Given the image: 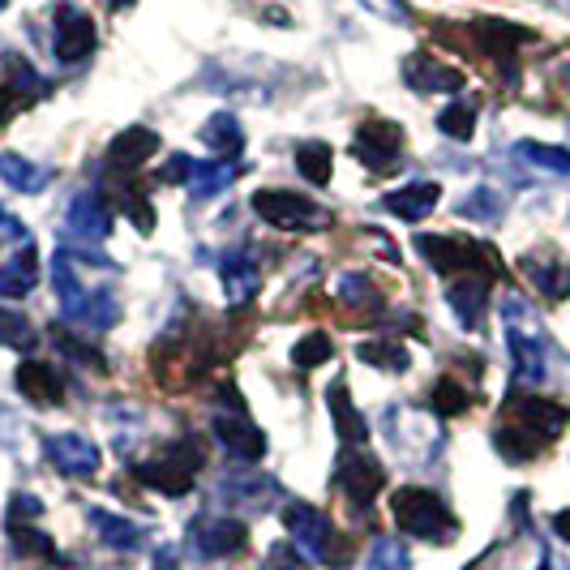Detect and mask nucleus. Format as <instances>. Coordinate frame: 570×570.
<instances>
[{
  "label": "nucleus",
  "mask_w": 570,
  "mask_h": 570,
  "mask_svg": "<svg viewBox=\"0 0 570 570\" xmlns=\"http://www.w3.org/2000/svg\"><path fill=\"white\" fill-rule=\"evenodd\" d=\"M210 429H215V438L228 446V455L245 459V463H257V459L266 455V433H262L245 412H236V407L215 412V416H210Z\"/></svg>",
  "instance_id": "12"
},
{
  "label": "nucleus",
  "mask_w": 570,
  "mask_h": 570,
  "mask_svg": "<svg viewBox=\"0 0 570 570\" xmlns=\"http://www.w3.org/2000/svg\"><path fill=\"white\" fill-rule=\"evenodd\" d=\"M502 317H507V347H511L514 382L519 386H541L549 365H544V335L537 326V317L523 309L519 296H511L502 305Z\"/></svg>",
  "instance_id": "5"
},
{
  "label": "nucleus",
  "mask_w": 570,
  "mask_h": 570,
  "mask_svg": "<svg viewBox=\"0 0 570 570\" xmlns=\"http://www.w3.org/2000/svg\"><path fill=\"white\" fill-rule=\"evenodd\" d=\"M4 4H9V0H0V13H4Z\"/></svg>",
  "instance_id": "56"
},
{
  "label": "nucleus",
  "mask_w": 570,
  "mask_h": 570,
  "mask_svg": "<svg viewBox=\"0 0 570 570\" xmlns=\"http://www.w3.org/2000/svg\"><path fill=\"white\" fill-rule=\"evenodd\" d=\"M202 463H206V446H202L198 438H180V442H171L164 455L138 463L134 476L146 489L164 493V498H185L194 489V476H198Z\"/></svg>",
  "instance_id": "3"
},
{
  "label": "nucleus",
  "mask_w": 570,
  "mask_h": 570,
  "mask_svg": "<svg viewBox=\"0 0 570 570\" xmlns=\"http://www.w3.org/2000/svg\"><path fill=\"white\" fill-rule=\"evenodd\" d=\"M356 356L365 361V365H373V370H382V373H403L407 370V347H403L400 340H373V343H361L356 347Z\"/></svg>",
  "instance_id": "30"
},
{
  "label": "nucleus",
  "mask_w": 570,
  "mask_h": 570,
  "mask_svg": "<svg viewBox=\"0 0 570 570\" xmlns=\"http://www.w3.org/2000/svg\"><path fill=\"white\" fill-rule=\"evenodd\" d=\"M254 210L262 224H271L275 232H322L335 224V215L326 206L309 202L305 194L292 189H257Z\"/></svg>",
  "instance_id": "6"
},
{
  "label": "nucleus",
  "mask_w": 570,
  "mask_h": 570,
  "mask_svg": "<svg viewBox=\"0 0 570 570\" xmlns=\"http://www.w3.org/2000/svg\"><path fill=\"white\" fill-rule=\"evenodd\" d=\"M30 232L18 224V219H9V215H0V240H27Z\"/></svg>",
  "instance_id": "51"
},
{
  "label": "nucleus",
  "mask_w": 570,
  "mask_h": 570,
  "mask_svg": "<svg viewBox=\"0 0 570 570\" xmlns=\"http://www.w3.org/2000/svg\"><path fill=\"white\" fill-rule=\"evenodd\" d=\"M189 168H194L189 155H171L168 168L159 171V180H164V185H180V180H189Z\"/></svg>",
  "instance_id": "48"
},
{
  "label": "nucleus",
  "mask_w": 570,
  "mask_h": 570,
  "mask_svg": "<svg viewBox=\"0 0 570 570\" xmlns=\"http://www.w3.org/2000/svg\"><path fill=\"white\" fill-rule=\"evenodd\" d=\"M52 284H57V296L60 305H65V317H73V322H82L90 331H108L116 326V317H120V305H116L112 292H86L78 284V271H73V254L69 249H60L52 257Z\"/></svg>",
  "instance_id": "2"
},
{
  "label": "nucleus",
  "mask_w": 570,
  "mask_h": 570,
  "mask_svg": "<svg viewBox=\"0 0 570 570\" xmlns=\"http://www.w3.org/2000/svg\"><path fill=\"white\" fill-rule=\"evenodd\" d=\"M18 391H22L35 407H57V403L65 400V377H60L52 365L27 361V365H18Z\"/></svg>",
  "instance_id": "21"
},
{
  "label": "nucleus",
  "mask_w": 570,
  "mask_h": 570,
  "mask_svg": "<svg viewBox=\"0 0 570 570\" xmlns=\"http://www.w3.org/2000/svg\"><path fill=\"white\" fill-rule=\"evenodd\" d=\"M519 271L541 287L549 301H567L570 296V262H562V257L528 254V257H519Z\"/></svg>",
  "instance_id": "19"
},
{
  "label": "nucleus",
  "mask_w": 570,
  "mask_h": 570,
  "mask_svg": "<svg viewBox=\"0 0 570 570\" xmlns=\"http://www.w3.org/2000/svg\"><path fill=\"white\" fill-rule=\"evenodd\" d=\"M416 249L425 257L438 275H459V271H476L481 262L498 266L493 254L476 240H463V236H451V232H429V236H416Z\"/></svg>",
  "instance_id": "8"
},
{
  "label": "nucleus",
  "mask_w": 570,
  "mask_h": 570,
  "mask_svg": "<svg viewBox=\"0 0 570 570\" xmlns=\"http://www.w3.org/2000/svg\"><path fill=\"white\" fill-rule=\"evenodd\" d=\"M335 485L343 489V498H347L352 511L365 514L373 507V498L382 493V485H386V468L373 455H365L361 446H347L340 455V463H335Z\"/></svg>",
  "instance_id": "7"
},
{
  "label": "nucleus",
  "mask_w": 570,
  "mask_h": 570,
  "mask_svg": "<svg viewBox=\"0 0 570 570\" xmlns=\"http://www.w3.org/2000/svg\"><path fill=\"white\" fill-rule=\"evenodd\" d=\"M541 570H570L562 558H553V553H544V562H541Z\"/></svg>",
  "instance_id": "54"
},
{
  "label": "nucleus",
  "mask_w": 570,
  "mask_h": 570,
  "mask_svg": "<svg viewBox=\"0 0 570 570\" xmlns=\"http://www.w3.org/2000/svg\"><path fill=\"white\" fill-rule=\"evenodd\" d=\"M472 35H476V43L485 48L489 57H498L502 65L511 60L519 43H532V30L511 27V22H481V27H472Z\"/></svg>",
  "instance_id": "27"
},
{
  "label": "nucleus",
  "mask_w": 570,
  "mask_h": 570,
  "mask_svg": "<svg viewBox=\"0 0 570 570\" xmlns=\"http://www.w3.org/2000/svg\"><path fill=\"white\" fill-rule=\"evenodd\" d=\"M301 562H305V558L296 553V544H275V549L266 553V570H305Z\"/></svg>",
  "instance_id": "45"
},
{
  "label": "nucleus",
  "mask_w": 570,
  "mask_h": 570,
  "mask_svg": "<svg viewBox=\"0 0 570 570\" xmlns=\"http://www.w3.org/2000/svg\"><path fill=\"white\" fill-rule=\"evenodd\" d=\"M155 150H159V134L146 129V125H134V129H120L112 142H108L104 164L112 171H134V168H142Z\"/></svg>",
  "instance_id": "16"
},
{
  "label": "nucleus",
  "mask_w": 570,
  "mask_h": 570,
  "mask_svg": "<svg viewBox=\"0 0 570 570\" xmlns=\"http://www.w3.org/2000/svg\"><path fill=\"white\" fill-rule=\"evenodd\" d=\"M472 407V395L459 386L455 377H442L438 386H433V412L438 416H459V412H468Z\"/></svg>",
  "instance_id": "38"
},
{
  "label": "nucleus",
  "mask_w": 570,
  "mask_h": 570,
  "mask_svg": "<svg viewBox=\"0 0 570 570\" xmlns=\"http://www.w3.org/2000/svg\"><path fill=\"white\" fill-rule=\"evenodd\" d=\"M108 4H112V9H129V4H134V0H108Z\"/></svg>",
  "instance_id": "55"
},
{
  "label": "nucleus",
  "mask_w": 570,
  "mask_h": 570,
  "mask_svg": "<svg viewBox=\"0 0 570 570\" xmlns=\"http://www.w3.org/2000/svg\"><path fill=\"white\" fill-rule=\"evenodd\" d=\"M65 228L73 232L78 240H108L112 236V210L99 194H78L65 210Z\"/></svg>",
  "instance_id": "15"
},
{
  "label": "nucleus",
  "mask_w": 570,
  "mask_h": 570,
  "mask_svg": "<svg viewBox=\"0 0 570 570\" xmlns=\"http://www.w3.org/2000/svg\"><path fill=\"white\" fill-rule=\"evenodd\" d=\"M150 570H180V562H176V549H159L155 553V567Z\"/></svg>",
  "instance_id": "52"
},
{
  "label": "nucleus",
  "mask_w": 570,
  "mask_h": 570,
  "mask_svg": "<svg viewBox=\"0 0 570 570\" xmlns=\"http://www.w3.org/2000/svg\"><path fill=\"white\" fill-rule=\"evenodd\" d=\"M86 519H90V528L99 532V541L112 544V549H120V553H134V549H142L146 532L134 523V519H120V514L104 511V507H90L86 511Z\"/></svg>",
  "instance_id": "25"
},
{
  "label": "nucleus",
  "mask_w": 570,
  "mask_h": 570,
  "mask_svg": "<svg viewBox=\"0 0 570 570\" xmlns=\"http://www.w3.org/2000/svg\"><path fill=\"white\" fill-rule=\"evenodd\" d=\"M249 544V528L240 523V519H198L194 523V549H198L202 558H210V562H219V558H236L240 549Z\"/></svg>",
  "instance_id": "14"
},
{
  "label": "nucleus",
  "mask_w": 570,
  "mask_h": 570,
  "mask_svg": "<svg viewBox=\"0 0 570 570\" xmlns=\"http://www.w3.org/2000/svg\"><path fill=\"white\" fill-rule=\"evenodd\" d=\"M370 567L373 570H412V558H407V544L400 541H373L370 549Z\"/></svg>",
  "instance_id": "43"
},
{
  "label": "nucleus",
  "mask_w": 570,
  "mask_h": 570,
  "mask_svg": "<svg viewBox=\"0 0 570 570\" xmlns=\"http://www.w3.org/2000/svg\"><path fill=\"white\" fill-rule=\"evenodd\" d=\"M391 514H395V523H400L403 532L416 537V541H451L459 532L455 514L446 511V502L433 489H421V485L395 489Z\"/></svg>",
  "instance_id": "4"
},
{
  "label": "nucleus",
  "mask_w": 570,
  "mask_h": 570,
  "mask_svg": "<svg viewBox=\"0 0 570 570\" xmlns=\"http://www.w3.org/2000/svg\"><path fill=\"white\" fill-rule=\"evenodd\" d=\"M326 403H331V416H335V433H340L343 446H365L370 442V421L356 412V403L347 395V382L335 377L326 386Z\"/></svg>",
  "instance_id": "18"
},
{
  "label": "nucleus",
  "mask_w": 570,
  "mask_h": 570,
  "mask_svg": "<svg viewBox=\"0 0 570 570\" xmlns=\"http://www.w3.org/2000/svg\"><path fill=\"white\" fill-rule=\"evenodd\" d=\"M95 43H99V35H95L90 13H82L78 4H57V39H52V48H57L60 65L86 60L95 52Z\"/></svg>",
  "instance_id": "10"
},
{
  "label": "nucleus",
  "mask_w": 570,
  "mask_h": 570,
  "mask_svg": "<svg viewBox=\"0 0 570 570\" xmlns=\"http://www.w3.org/2000/svg\"><path fill=\"white\" fill-rule=\"evenodd\" d=\"M438 129H442L446 138H455V142H468V138L476 134V104H472V99L446 104L442 116H438Z\"/></svg>",
  "instance_id": "33"
},
{
  "label": "nucleus",
  "mask_w": 570,
  "mask_h": 570,
  "mask_svg": "<svg viewBox=\"0 0 570 570\" xmlns=\"http://www.w3.org/2000/svg\"><path fill=\"white\" fill-rule=\"evenodd\" d=\"M502 210H507V206H502V198H498L493 189H472L468 198L459 202V215H463V219H476V224H498Z\"/></svg>",
  "instance_id": "37"
},
{
  "label": "nucleus",
  "mask_w": 570,
  "mask_h": 570,
  "mask_svg": "<svg viewBox=\"0 0 570 570\" xmlns=\"http://www.w3.org/2000/svg\"><path fill=\"white\" fill-rule=\"evenodd\" d=\"M352 155L370 171H395V164H400V155H403V129L395 120L373 116V120H365V125L356 129Z\"/></svg>",
  "instance_id": "9"
},
{
  "label": "nucleus",
  "mask_w": 570,
  "mask_h": 570,
  "mask_svg": "<svg viewBox=\"0 0 570 570\" xmlns=\"http://www.w3.org/2000/svg\"><path fill=\"white\" fill-rule=\"evenodd\" d=\"M493 446H498V455L511 459V463H528V459H537L544 451L541 442H537L528 429H519V425L498 429V433H493Z\"/></svg>",
  "instance_id": "31"
},
{
  "label": "nucleus",
  "mask_w": 570,
  "mask_h": 570,
  "mask_svg": "<svg viewBox=\"0 0 570 570\" xmlns=\"http://www.w3.org/2000/svg\"><path fill=\"white\" fill-rule=\"evenodd\" d=\"M125 210H129V219L138 224V232H155V210H150V202H146L142 194H138V198L125 194Z\"/></svg>",
  "instance_id": "46"
},
{
  "label": "nucleus",
  "mask_w": 570,
  "mask_h": 570,
  "mask_svg": "<svg viewBox=\"0 0 570 570\" xmlns=\"http://www.w3.org/2000/svg\"><path fill=\"white\" fill-rule=\"evenodd\" d=\"M0 180H4L9 189H18V194H43L48 180H52V171L30 164L22 155H13V150H0Z\"/></svg>",
  "instance_id": "26"
},
{
  "label": "nucleus",
  "mask_w": 570,
  "mask_h": 570,
  "mask_svg": "<svg viewBox=\"0 0 570 570\" xmlns=\"http://www.w3.org/2000/svg\"><path fill=\"white\" fill-rule=\"evenodd\" d=\"M331 356H335V340L322 335V331L292 343V365H296V370H317V365H326Z\"/></svg>",
  "instance_id": "36"
},
{
  "label": "nucleus",
  "mask_w": 570,
  "mask_h": 570,
  "mask_svg": "<svg viewBox=\"0 0 570 570\" xmlns=\"http://www.w3.org/2000/svg\"><path fill=\"white\" fill-rule=\"evenodd\" d=\"M275 493V481L266 476H240V481H224V498L232 502H249V507H262V498Z\"/></svg>",
  "instance_id": "41"
},
{
  "label": "nucleus",
  "mask_w": 570,
  "mask_h": 570,
  "mask_svg": "<svg viewBox=\"0 0 570 570\" xmlns=\"http://www.w3.org/2000/svg\"><path fill=\"white\" fill-rule=\"evenodd\" d=\"M240 164H232V159H215V164H194L189 168V189H194V198H215V194H224L232 180L240 176Z\"/></svg>",
  "instance_id": "28"
},
{
  "label": "nucleus",
  "mask_w": 570,
  "mask_h": 570,
  "mask_svg": "<svg viewBox=\"0 0 570 570\" xmlns=\"http://www.w3.org/2000/svg\"><path fill=\"white\" fill-rule=\"evenodd\" d=\"M373 13H382V18H391V22H403L407 18V9H403L400 0H365Z\"/></svg>",
  "instance_id": "50"
},
{
  "label": "nucleus",
  "mask_w": 570,
  "mask_h": 570,
  "mask_svg": "<svg viewBox=\"0 0 570 570\" xmlns=\"http://www.w3.org/2000/svg\"><path fill=\"white\" fill-rule=\"evenodd\" d=\"M39 498H27V493H18L13 502H9V523H30V519H39Z\"/></svg>",
  "instance_id": "47"
},
{
  "label": "nucleus",
  "mask_w": 570,
  "mask_h": 570,
  "mask_svg": "<svg viewBox=\"0 0 570 570\" xmlns=\"http://www.w3.org/2000/svg\"><path fill=\"white\" fill-rule=\"evenodd\" d=\"M386 210L395 215V219H407V224H421L425 215H433V206L442 202V189L433 185V180H416V185H403L395 194H386Z\"/></svg>",
  "instance_id": "22"
},
{
  "label": "nucleus",
  "mask_w": 570,
  "mask_h": 570,
  "mask_svg": "<svg viewBox=\"0 0 570 570\" xmlns=\"http://www.w3.org/2000/svg\"><path fill=\"white\" fill-rule=\"evenodd\" d=\"M284 523H287V532H292L296 553H301L305 562H322V567H331V570H343L352 562V544L335 532V523H331L326 511H317L309 502H292L284 511Z\"/></svg>",
  "instance_id": "1"
},
{
  "label": "nucleus",
  "mask_w": 570,
  "mask_h": 570,
  "mask_svg": "<svg viewBox=\"0 0 570 570\" xmlns=\"http://www.w3.org/2000/svg\"><path fill=\"white\" fill-rule=\"evenodd\" d=\"M0 343H9V347H30V343H35L30 317L18 314V309H0Z\"/></svg>",
  "instance_id": "42"
},
{
  "label": "nucleus",
  "mask_w": 570,
  "mask_h": 570,
  "mask_svg": "<svg viewBox=\"0 0 570 570\" xmlns=\"http://www.w3.org/2000/svg\"><path fill=\"white\" fill-rule=\"evenodd\" d=\"M514 155H519V159H528V164H537L541 171H553V176H570V150H562V146L519 142V146H514Z\"/></svg>",
  "instance_id": "35"
},
{
  "label": "nucleus",
  "mask_w": 570,
  "mask_h": 570,
  "mask_svg": "<svg viewBox=\"0 0 570 570\" xmlns=\"http://www.w3.org/2000/svg\"><path fill=\"white\" fill-rule=\"evenodd\" d=\"M219 275H224V292H228L232 305H249L257 292H262V266L249 249H232L219 262Z\"/></svg>",
  "instance_id": "17"
},
{
  "label": "nucleus",
  "mask_w": 570,
  "mask_h": 570,
  "mask_svg": "<svg viewBox=\"0 0 570 570\" xmlns=\"http://www.w3.org/2000/svg\"><path fill=\"white\" fill-rule=\"evenodd\" d=\"M48 459H52L57 472L73 476V481H90L99 472V463H104L99 446L82 433H52L48 438Z\"/></svg>",
  "instance_id": "11"
},
{
  "label": "nucleus",
  "mask_w": 570,
  "mask_h": 570,
  "mask_svg": "<svg viewBox=\"0 0 570 570\" xmlns=\"http://www.w3.org/2000/svg\"><path fill=\"white\" fill-rule=\"evenodd\" d=\"M340 301L343 305H373L377 301V292H373V279H365V275H356V271H347V275H340Z\"/></svg>",
  "instance_id": "44"
},
{
  "label": "nucleus",
  "mask_w": 570,
  "mask_h": 570,
  "mask_svg": "<svg viewBox=\"0 0 570 570\" xmlns=\"http://www.w3.org/2000/svg\"><path fill=\"white\" fill-rule=\"evenodd\" d=\"M35 284H39V254H35V245H22L9 262H0V296L4 301H22V296L35 292Z\"/></svg>",
  "instance_id": "23"
},
{
  "label": "nucleus",
  "mask_w": 570,
  "mask_h": 570,
  "mask_svg": "<svg viewBox=\"0 0 570 570\" xmlns=\"http://www.w3.org/2000/svg\"><path fill=\"white\" fill-rule=\"evenodd\" d=\"M507 407H511L514 425L528 429L541 446H549L562 429H567L570 412L562 407V403H549V400H532V395H514V400H507Z\"/></svg>",
  "instance_id": "13"
},
{
  "label": "nucleus",
  "mask_w": 570,
  "mask_h": 570,
  "mask_svg": "<svg viewBox=\"0 0 570 570\" xmlns=\"http://www.w3.org/2000/svg\"><path fill=\"white\" fill-rule=\"evenodd\" d=\"M22 104H27V99H22V95H18L13 86H9V82H0V129H4L9 120H13V112H18Z\"/></svg>",
  "instance_id": "49"
},
{
  "label": "nucleus",
  "mask_w": 570,
  "mask_h": 570,
  "mask_svg": "<svg viewBox=\"0 0 570 570\" xmlns=\"http://www.w3.org/2000/svg\"><path fill=\"white\" fill-rule=\"evenodd\" d=\"M403 82L412 86L416 95H433V90H459L463 86V73L459 69H446L442 60L433 57H412L407 65H403Z\"/></svg>",
  "instance_id": "24"
},
{
  "label": "nucleus",
  "mask_w": 570,
  "mask_h": 570,
  "mask_svg": "<svg viewBox=\"0 0 570 570\" xmlns=\"http://www.w3.org/2000/svg\"><path fill=\"white\" fill-rule=\"evenodd\" d=\"M9 541H13V549H18V558L39 553V558H52V562H57V549H52V541H48L43 532H35L30 523H9Z\"/></svg>",
  "instance_id": "39"
},
{
  "label": "nucleus",
  "mask_w": 570,
  "mask_h": 570,
  "mask_svg": "<svg viewBox=\"0 0 570 570\" xmlns=\"http://www.w3.org/2000/svg\"><path fill=\"white\" fill-rule=\"evenodd\" d=\"M331 164H335V150L326 142H305L296 150V171L309 185H331Z\"/></svg>",
  "instance_id": "32"
},
{
  "label": "nucleus",
  "mask_w": 570,
  "mask_h": 570,
  "mask_svg": "<svg viewBox=\"0 0 570 570\" xmlns=\"http://www.w3.org/2000/svg\"><path fill=\"white\" fill-rule=\"evenodd\" d=\"M4 69H9V86H13V90L27 99V104H30V99H48L52 82H48V78H39L27 60L18 57V52H9V57H4Z\"/></svg>",
  "instance_id": "34"
},
{
  "label": "nucleus",
  "mask_w": 570,
  "mask_h": 570,
  "mask_svg": "<svg viewBox=\"0 0 570 570\" xmlns=\"http://www.w3.org/2000/svg\"><path fill=\"white\" fill-rule=\"evenodd\" d=\"M202 142L210 146L215 155H240V146H245L240 120H236L232 112H215L206 125H202Z\"/></svg>",
  "instance_id": "29"
},
{
  "label": "nucleus",
  "mask_w": 570,
  "mask_h": 570,
  "mask_svg": "<svg viewBox=\"0 0 570 570\" xmlns=\"http://www.w3.org/2000/svg\"><path fill=\"white\" fill-rule=\"evenodd\" d=\"M485 301H489V279H485V275H468V279H455V284L446 287V305L455 309V317H459V326H463V331H476V326H481Z\"/></svg>",
  "instance_id": "20"
},
{
  "label": "nucleus",
  "mask_w": 570,
  "mask_h": 570,
  "mask_svg": "<svg viewBox=\"0 0 570 570\" xmlns=\"http://www.w3.org/2000/svg\"><path fill=\"white\" fill-rule=\"evenodd\" d=\"M553 532H558V537H562V541L570 544V511H558V514H553Z\"/></svg>",
  "instance_id": "53"
},
{
  "label": "nucleus",
  "mask_w": 570,
  "mask_h": 570,
  "mask_svg": "<svg viewBox=\"0 0 570 570\" xmlns=\"http://www.w3.org/2000/svg\"><path fill=\"white\" fill-rule=\"evenodd\" d=\"M57 352L60 356H69L73 365H86V370H108V361H104V352L99 347H90V343H82L78 335H60L57 331Z\"/></svg>",
  "instance_id": "40"
}]
</instances>
